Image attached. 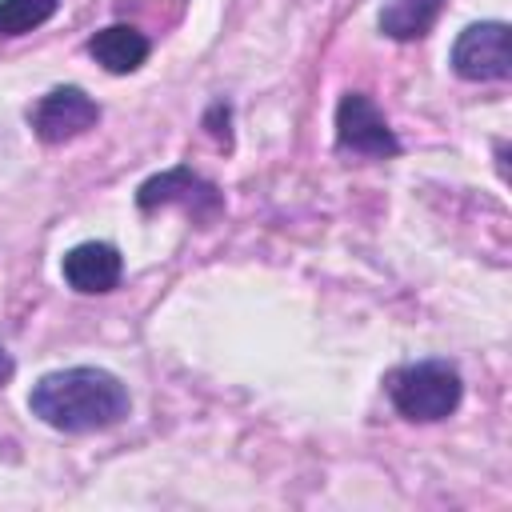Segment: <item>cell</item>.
<instances>
[{"instance_id": "1", "label": "cell", "mask_w": 512, "mask_h": 512, "mask_svg": "<svg viewBox=\"0 0 512 512\" xmlns=\"http://www.w3.org/2000/svg\"><path fill=\"white\" fill-rule=\"evenodd\" d=\"M28 412L56 432L84 436L124 424L132 412V396L116 372L96 364H76V368L44 372L28 392Z\"/></svg>"}, {"instance_id": "10", "label": "cell", "mask_w": 512, "mask_h": 512, "mask_svg": "<svg viewBox=\"0 0 512 512\" xmlns=\"http://www.w3.org/2000/svg\"><path fill=\"white\" fill-rule=\"evenodd\" d=\"M60 0H0V36H24L56 16Z\"/></svg>"}, {"instance_id": "9", "label": "cell", "mask_w": 512, "mask_h": 512, "mask_svg": "<svg viewBox=\"0 0 512 512\" xmlns=\"http://www.w3.org/2000/svg\"><path fill=\"white\" fill-rule=\"evenodd\" d=\"M444 0H388L380 12V32L388 40H420L440 20Z\"/></svg>"}, {"instance_id": "7", "label": "cell", "mask_w": 512, "mask_h": 512, "mask_svg": "<svg viewBox=\"0 0 512 512\" xmlns=\"http://www.w3.org/2000/svg\"><path fill=\"white\" fill-rule=\"evenodd\" d=\"M60 276H64L68 288L80 292V296H104V292H112V288L120 284V276H124V256H120V248L108 244V240H84V244H76V248L64 252Z\"/></svg>"}, {"instance_id": "6", "label": "cell", "mask_w": 512, "mask_h": 512, "mask_svg": "<svg viewBox=\"0 0 512 512\" xmlns=\"http://www.w3.org/2000/svg\"><path fill=\"white\" fill-rule=\"evenodd\" d=\"M28 124L36 132V140L44 144H68L84 132H92L100 124V104L76 88V84H60L52 92H44L32 108H28Z\"/></svg>"}, {"instance_id": "11", "label": "cell", "mask_w": 512, "mask_h": 512, "mask_svg": "<svg viewBox=\"0 0 512 512\" xmlns=\"http://www.w3.org/2000/svg\"><path fill=\"white\" fill-rule=\"evenodd\" d=\"M228 120H232V104H228V100H216V104L204 112V128H208L220 144H228Z\"/></svg>"}, {"instance_id": "8", "label": "cell", "mask_w": 512, "mask_h": 512, "mask_svg": "<svg viewBox=\"0 0 512 512\" xmlns=\"http://www.w3.org/2000/svg\"><path fill=\"white\" fill-rule=\"evenodd\" d=\"M148 52H152L148 36H144L140 28H132V24H108V28L92 32V40H88V56H92L104 72H112V76L136 72V68L148 60Z\"/></svg>"}, {"instance_id": "4", "label": "cell", "mask_w": 512, "mask_h": 512, "mask_svg": "<svg viewBox=\"0 0 512 512\" xmlns=\"http://www.w3.org/2000/svg\"><path fill=\"white\" fill-rule=\"evenodd\" d=\"M508 36L512 28L504 20H480V24H468L456 44H452V72L460 80H472V84H488V80H508L512 76V52H508Z\"/></svg>"}, {"instance_id": "5", "label": "cell", "mask_w": 512, "mask_h": 512, "mask_svg": "<svg viewBox=\"0 0 512 512\" xmlns=\"http://www.w3.org/2000/svg\"><path fill=\"white\" fill-rule=\"evenodd\" d=\"M336 148L368 160H392L400 156V140L388 128L384 112L364 92H344L336 104Z\"/></svg>"}, {"instance_id": "3", "label": "cell", "mask_w": 512, "mask_h": 512, "mask_svg": "<svg viewBox=\"0 0 512 512\" xmlns=\"http://www.w3.org/2000/svg\"><path fill=\"white\" fill-rule=\"evenodd\" d=\"M136 208L140 212H156V208H184L192 220H212L224 212V192L204 180L200 172L176 164L168 172H156L148 176L140 188H136Z\"/></svg>"}, {"instance_id": "2", "label": "cell", "mask_w": 512, "mask_h": 512, "mask_svg": "<svg viewBox=\"0 0 512 512\" xmlns=\"http://www.w3.org/2000/svg\"><path fill=\"white\" fill-rule=\"evenodd\" d=\"M384 392L392 408L412 424H436L448 420L464 400V380L456 364L448 360H416L396 372H388Z\"/></svg>"}, {"instance_id": "12", "label": "cell", "mask_w": 512, "mask_h": 512, "mask_svg": "<svg viewBox=\"0 0 512 512\" xmlns=\"http://www.w3.org/2000/svg\"><path fill=\"white\" fill-rule=\"evenodd\" d=\"M12 372H16V364H12V356H8V348L0 344V388L12 380Z\"/></svg>"}]
</instances>
